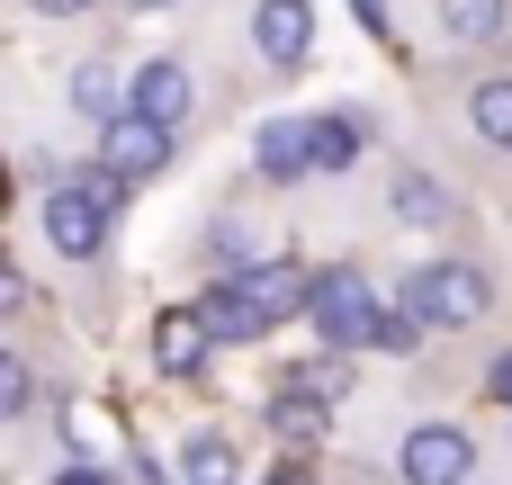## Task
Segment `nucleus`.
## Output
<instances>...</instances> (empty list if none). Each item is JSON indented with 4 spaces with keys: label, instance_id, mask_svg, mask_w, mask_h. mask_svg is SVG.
Returning <instances> with one entry per match:
<instances>
[{
    "label": "nucleus",
    "instance_id": "f257e3e1",
    "mask_svg": "<svg viewBox=\"0 0 512 485\" xmlns=\"http://www.w3.org/2000/svg\"><path fill=\"white\" fill-rule=\"evenodd\" d=\"M306 315H315V333H324L333 351H369L387 306L369 297V279H360V270H324V279L306 288Z\"/></svg>",
    "mask_w": 512,
    "mask_h": 485
},
{
    "label": "nucleus",
    "instance_id": "f03ea898",
    "mask_svg": "<svg viewBox=\"0 0 512 485\" xmlns=\"http://www.w3.org/2000/svg\"><path fill=\"white\" fill-rule=\"evenodd\" d=\"M486 297H495V288H486V270H477V261H432V270H414V279H405V306H414L423 324H477V315H486Z\"/></svg>",
    "mask_w": 512,
    "mask_h": 485
},
{
    "label": "nucleus",
    "instance_id": "7ed1b4c3",
    "mask_svg": "<svg viewBox=\"0 0 512 485\" xmlns=\"http://www.w3.org/2000/svg\"><path fill=\"white\" fill-rule=\"evenodd\" d=\"M108 216H117V207H108L99 189H81V180H54V189H45V243L72 252V261H90V252L108 243Z\"/></svg>",
    "mask_w": 512,
    "mask_h": 485
},
{
    "label": "nucleus",
    "instance_id": "20e7f679",
    "mask_svg": "<svg viewBox=\"0 0 512 485\" xmlns=\"http://www.w3.org/2000/svg\"><path fill=\"white\" fill-rule=\"evenodd\" d=\"M396 468H405V485H468L477 477V441L459 423H423V432H405Z\"/></svg>",
    "mask_w": 512,
    "mask_h": 485
},
{
    "label": "nucleus",
    "instance_id": "39448f33",
    "mask_svg": "<svg viewBox=\"0 0 512 485\" xmlns=\"http://www.w3.org/2000/svg\"><path fill=\"white\" fill-rule=\"evenodd\" d=\"M99 162H108L117 180H153V171L171 162V126H153L144 108H126V117L99 126Z\"/></svg>",
    "mask_w": 512,
    "mask_h": 485
},
{
    "label": "nucleus",
    "instance_id": "423d86ee",
    "mask_svg": "<svg viewBox=\"0 0 512 485\" xmlns=\"http://www.w3.org/2000/svg\"><path fill=\"white\" fill-rule=\"evenodd\" d=\"M126 99H135L153 126H171V135H180V126H189V108H198V90H189V63H171V54H153V63L135 72V90H126Z\"/></svg>",
    "mask_w": 512,
    "mask_h": 485
},
{
    "label": "nucleus",
    "instance_id": "0eeeda50",
    "mask_svg": "<svg viewBox=\"0 0 512 485\" xmlns=\"http://www.w3.org/2000/svg\"><path fill=\"white\" fill-rule=\"evenodd\" d=\"M252 45H261L279 72H297L306 45H315V9H306V0H261V9H252Z\"/></svg>",
    "mask_w": 512,
    "mask_h": 485
},
{
    "label": "nucleus",
    "instance_id": "6e6552de",
    "mask_svg": "<svg viewBox=\"0 0 512 485\" xmlns=\"http://www.w3.org/2000/svg\"><path fill=\"white\" fill-rule=\"evenodd\" d=\"M225 279H234V288H243L270 324H279V315H297V306H306V288H315L297 261H243V270H225Z\"/></svg>",
    "mask_w": 512,
    "mask_h": 485
},
{
    "label": "nucleus",
    "instance_id": "1a4fd4ad",
    "mask_svg": "<svg viewBox=\"0 0 512 485\" xmlns=\"http://www.w3.org/2000/svg\"><path fill=\"white\" fill-rule=\"evenodd\" d=\"M252 162H261V180H297V171H315V117H270L261 144H252Z\"/></svg>",
    "mask_w": 512,
    "mask_h": 485
},
{
    "label": "nucleus",
    "instance_id": "9d476101",
    "mask_svg": "<svg viewBox=\"0 0 512 485\" xmlns=\"http://www.w3.org/2000/svg\"><path fill=\"white\" fill-rule=\"evenodd\" d=\"M198 324H207L216 342H261V333H270V315H261V306H252L234 279H216V288L198 297Z\"/></svg>",
    "mask_w": 512,
    "mask_h": 485
},
{
    "label": "nucleus",
    "instance_id": "9b49d317",
    "mask_svg": "<svg viewBox=\"0 0 512 485\" xmlns=\"http://www.w3.org/2000/svg\"><path fill=\"white\" fill-rule=\"evenodd\" d=\"M207 342H216V333L198 324V306H189V315H162V324H153V360H162L171 378H189V369L207 360Z\"/></svg>",
    "mask_w": 512,
    "mask_h": 485
},
{
    "label": "nucleus",
    "instance_id": "f8f14e48",
    "mask_svg": "<svg viewBox=\"0 0 512 485\" xmlns=\"http://www.w3.org/2000/svg\"><path fill=\"white\" fill-rule=\"evenodd\" d=\"M324 405H333V396H315L306 378H288V387H279V405H270L279 441H297V450H306V441H324Z\"/></svg>",
    "mask_w": 512,
    "mask_h": 485
},
{
    "label": "nucleus",
    "instance_id": "ddd939ff",
    "mask_svg": "<svg viewBox=\"0 0 512 485\" xmlns=\"http://www.w3.org/2000/svg\"><path fill=\"white\" fill-rule=\"evenodd\" d=\"M468 126H477L486 144H504V153H512V72H504V81H477V90H468Z\"/></svg>",
    "mask_w": 512,
    "mask_h": 485
},
{
    "label": "nucleus",
    "instance_id": "4468645a",
    "mask_svg": "<svg viewBox=\"0 0 512 485\" xmlns=\"http://www.w3.org/2000/svg\"><path fill=\"white\" fill-rule=\"evenodd\" d=\"M360 144H369V135H360V117H351V108H342V117H315V171H351V162H360Z\"/></svg>",
    "mask_w": 512,
    "mask_h": 485
},
{
    "label": "nucleus",
    "instance_id": "2eb2a0df",
    "mask_svg": "<svg viewBox=\"0 0 512 485\" xmlns=\"http://www.w3.org/2000/svg\"><path fill=\"white\" fill-rule=\"evenodd\" d=\"M396 216H405V225H441V216H450L441 180H432V171H396Z\"/></svg>",
    "mask_w": 512,
    "mask_h": 485
},
{
    "label": "nucleus",
    "instance_id": "dca6fc26",
    "mask_svg": "<svg viewBox=\"0 0 512 485\" xmlns=\"http://www.w3.org/2000/svg\"><path fill=\"white\" fill-rule=\"evenodd\" d=\"M441 27L459 45H486V36H504V0H441Z\"/></svg>",
    "mask_w": 512,
    "mask_h": 485
},
{
    "label": "nucleus",
    "instance_id": "f3484780",
    "mask_svg": "<svg viewBox=\"0 0 512 485\" xmlns=\"http://www.w3.org/2000/svg\"><path fill=\"white\" fill-rule=\"evenodd\" d=\"M180 485H234V450L207 432V441H189L180 450Z\"/></svg>",
    "mask_w": 512,
    "mask_h": 485
},
{
    "label": "nucleus",
    "instance_id": "a211bd4d",
    "mask_svg": "<svg viewBox=\"0 0 512 485\" xmlns=\"http://www.w3.org/2000/svg\"><path fill=\"white\" fill-rule=\"evenodd\" d=\"M72 108L108 126V117H117V72H108V63H81V72H72Z\"/></svg>",
    "mask_w": 512,
    "mask_h": 485
},
{
    "label": "nucleus",
    "instance_id": "6ab92c4d",
    "mask_svg": "<svg viewBox=\"0 0 512 485\" xmlns=\"http://www.w3.org/2000/svg\"><path fill=\"white\" fill-rule=\"evenodd\" d=\"M423 333H432V324H423L414 306H387V315H378V342H369V351H396V360H405V351H423Z\"/></svg>",
    "mask_w": 512,
    "mask_h": 485
},
{
    "label": "nucleus",
    "instance_id": "aec40b11",
    "mask_svg": "<svg viewBox=\"0 0 512 485\" xmlns=\"http://www.w3.org/2000/svg\"><path fill=\"white\" fill-rule=\"evenodd\" d=\"M27 396H36L27 360H18V351H0V423H9V414H27Z\"/></svg>",
    "mask_w": 512,
    "mask_h": 485
},
{
    "label": "nucleus",
    "instance_id": "412c9836",
    "mask_svg": "<svg viewBox=\"0 0 512 485\" xmlns=\"http://www.w3.org/2000/svg\"><path fill=\"white\" fill-rule=\"evenodd\" d=\"M297 378H306L315 396H342V387H351V369H342V360H315V369H297Z\"/></svg>",
    "mask_w": 512,
    "mask_h": 485
},
{
    "label": "nucleus",
    "instance_id": "4be33fe9",
    "mask_svg": "<svg viewBox=\"0 0 512 485\" xmlns=\"http://www.w3.org/2000/svg\"><path fill=\"white\" fill-rule=\"evenodd\" d=\"M9 306H27V288H18V270H9V252H0V315Z\"/></svg>",
    "mask_w": 512,
    "mask_h": 485
},
{
    "label": "nucleus",
    "instance_id": "5701e85b",
    "mask_svg": "<svg viewBox=\"0 0 512 485\" xmlns=\"http://www.w3.org/2000/svg\"><path fill=\"white\" fill-rule=\"evenodd\" d=\"M351 9H360V27H369V36H387V0H351Z\"/></svg>",
    "mask_w": 512,
    "mask_h": 485
},
{
    "label": "nucleus",
    "instance_id": "b1692460",
    "mask_svg": "<svg viewBox=\"0 0 512 485\" xmlns=\"http://www.w3.org/2000/svg\"><path fill=\"white\" fill-rule=\"evenodd\" d=\"M27 9H45V18H81L90 0H27Z\"/></svg>",
    "mask_w": 512,
    "mask_h": 485
},
{
    "label": "nucleus",
    "instance_id": "393cba45",
    "mask_svg": "<svg viewBox=\"0 0 512 485\" xmlns=\"http://www.w3.org/2000/svg\"><path fill=\"white\" fill-rule=\"evenodd\" d=\"M495 396H504V405H512V351H504V360H495Z\"/></svg>",
    "mask_w": 512,
    "mask_h": 485
},
{
    "label": "nucleus",
    "instance_id": "a878e982",
    "mask_svg": "<svg viewBox=\"0 0 512 485\" xmlns=\"http://www.w3.org/2000/svg\"><path fill=\"white\" fill-rule=\"evenodd\" d=\"M54 485H108V477H99V468H63Z\"/></svg>",
    "mask_w": 512,
    "mask_h": 485
},
{
    "label": "nucleus",
    "instance_id": "bb28decb",
    "mask_svg": "<svg viewBox=\"0 0 512 485\" xmlns=\"http://www.w3.org/2000/svg\"><path fill=\"white\" fill-rule=\"evenodd\" d=\"M135 9H171V0H135Z\"/></svg>",
    "mask_w": 512,
    "mask_h": 485
},
{
    "label": "nucleus",
    "instance_id": "cd10ccee",
    "mask_svg": "<svg viewBox=\"0 0 512 485\" xmlns=\"http://www.w3.org/2000/svg\"><path fill=\"white\" fill-rule=\"evenodd\" d=\"M279 485H297V477H279Z\"/></svg>",
    "mask_w": 512,
    "mask_h": 485
}]
</instances>
